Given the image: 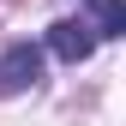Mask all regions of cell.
Wrapping results in <instances>:
<instances>
[{
  "instance_id": "cell-1",
  "label": "cell",
  "mask_w": 126,
  "mask_h": 126,
  "mask_svg": "<svg viewBox=\"0 0 126 126\" xmlns=\"http://www.w3.org/2000/svg\"><path fill=\"white\" fill-rule=\"evenodd\" d=\"M42 78V48L36 42H12L6 54H0V96H18Z\"/></svg>"
},
{
  "instance_id": "cell-2",
  "label": "cell",
  "mask_w": 126,
  "mask_h": 126,
  "mask_svg": "<svg viewBox=\"0 0 126 126\" xmlns=\"http://www.w3.org/2000/svg\"><path fill=\"white\" fill-rule=\"evenodd\" d=\"M48 48L66 60V66H78V60H90V54H96V30H90V24H78V18H60V24L48 30Z\"/></svg>"
},
{
  "instance_id": "cell-3",
  "label": "cell",
  "mask_w": 126,
  "mask_h": 126,
  "mask_svg": "<svg viewBox=\"0 0 126 126\" xmlns=\"http://www.w3.org/2000/svg\"><path fill=\"white\" fill-rule=\"evenodd\" d=\"M84 6H90V18H96L90 24L96 36H126V6L120 0H84Z\"/></svg>"
}]
</instances>
